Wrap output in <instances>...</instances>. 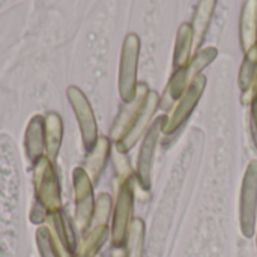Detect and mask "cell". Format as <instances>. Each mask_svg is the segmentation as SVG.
I'll return each instance as SVG.
<instances>
[{"instance_id": "cell-16", "label": "cell", "mask_w": 257, "mask_h": 257, "mask_svg": "<svg viewBox=\"0 0 257 257\" xmlns=\"http://www.w3.org/2000/svg\"><path fill=\"white\" fill-rule=\"evenodd\" d=\"M241 45L247 53L257 44V0H247L241 14Z\"/></svg>"}, {"instance_id": "cell-17", "label": "cell", "mask_w": 257, "mask_h": 257, "mask_svg": "<svg viewBox=\"0 0 257 257\" xmlns=\"http://www.w3.org/2000/svg\"><path fill=\"white\" fill-rule=\"evenodd\" d=\"M108 236H110L108 226L89 227V230L83 235L80 244L77 245L74 257H96Z\"/></svg>"}, {"instance_id": "cell-19", "label": "cell", "mask_w": 257, "mask_h": 257, "mask_svg": "<svg viewBox=\"0 0 257 257\" xmlns=\"http://www.w3.org/2000/svg\"><path fill=\"white\" fill-rule=\"evenodd\" d=\"M191 48H193V27H191V24H182L179 27L178 36H176V44H175L173 65L176 69H181L190 63Z\"/></svg>"}, {"instance_id": "cell-15", "label": "cell", "mask_w": 257, "mask_h": 257, "mask_svg": "<svg viewBox=\"0 0 257 257\" xmlns=\"http://www.w3.org/2000/svg\"><path fill=\"white\" fill-rule=\"evenodd\" d=\"M45 120V155L54 163L63 140V120L59 113L48 111L44 116Z\"/></svg>"}, {"instance_id": "cell-4", "label": "cell", "mask_w": 257, "mask_h": 257, "mask_svg": "<svg viewBox=\"0 0 257 257\" xmlns=\"http://www.w3.org/2000/svg\"><path fill=\"white\" fill-rule=\"evenodd\" d=\"M139 54H140V38L136 33L126 35L119 63V95L122 101L131 102L137 92V69H139Z\"/></svg>"}, {"instance_id": "cell-27", "label": "cell", "mask_w": 257, "mask_h": 257, "mask_svg": "<svg viewBox=\"0 0 257 257\" xmlns=\"http://www.w3.org/2000/svg\"><path fill=\"white\" fill-rule=\"evenodd\" d=\"M254 236H256V248H257V226H256V235H254Z\"/></svg>"}, {"instance_id": "cell-8", "label": "cell", "mask_w": 257, "mask_h": 257, "mask_svg": "<svg viewBox=\"0 0 257 257\" xmlns=\"http://www.w3.org/2000/svg\"><path fill=\"white\" fill-rule=\"evenodd\" d=\"M205 86H206V77L200 74L191 83V86L185 90V93L175 102L173 108L166 116V120L163 125V134L166 136L175 134L188 120V117L191 116L193 110L196 108V105L199 104L202 98Z\"/></svg>"}, {"instance_id": "cell-13", "label": "cell", "mask_w": 257, "mask_h": 257, "mask_svg": "<svg viewBox=\"0 0 257 257\" xmlns=\"http://www.w3.org/2000/svg\"><path fill=\"white\" fill-rule=\"evenodd\" d=\"M24 152L27 160L35 164L39 158L45 155V120L44 116L35 114L30 117L23 140Z\"/></svg>"}, {"instance_id": "cell-5", "label": "cell", "mask_w": 257, "mask_h": 257, "mask_svg": "<svg viewBox=\"0 0 257 257\" xmlns=\"http://www.w3.org/2000/svg\"><path fill=\"white\" fill-rule=\"evenodd\" d=\"M72 190H74V224L83 235L89 230L93 211H95V194L93 182L87 176L83 167H75L72 170Z\"/></svg>"}, {"instance_id": "cell-9", "label": "cell", "mask_w": 257, "mask_h": 257, "mask_svg": "<svg viewBox=\"0 0 257 257\" xmlns=\"http://www.w3.org/2000/svg\"><path fill=\"white\" fill-rule=\"evenodd\" d=\"M166 116L158 117L157 120L152 122L151 128L143 137L140 152H139V160H137V179L140 185L149 191L151 190V181H152V169H154V161H155V151L157 145L160 140V136L163 133V125H164Z\"/></svg>"}, {"instance_id": "cell-18", "label": "cell", "mask_w": 257, "mask_h": 257, "mask_svg": "<svg viewBox=\"0 0 257 257\" xmlns=\"http://www.w3.org/2000/svg\"><path fill=\"white\" fill-rule=\"evenodd\" d=\"M217 0H200L197 8H196V14H194V20H193V47H199L206 35V30L209 27L214 9H215Z\"/></svg>"}, {"instance_id": "cell-12", "label": "cell", "mask_w": 257, "mask_h": 257, "mask_svg": "<svg viewBox=\"0 0 257 257\" xmlns=\"http://www.w3.org/2000/svg\"><path fill=\"white\" fill-rule=\"evenodd\" d=\"M149 92L151 90H149L146 83H139L137 84L136 98L131 102H126L122 107V110L119 111V114H117V117H116V120H114V123L111 126V131H110V140L117 143L126 134V131L130 130V126L136 120L137 114L140 113Z\"/></svg>"}, {"instance_id": "cell-10", "label": "cell", "mask_w": 257, "mask_h": 257, "mask_svg": "<svg viewBox=\"0 0 257 257\" xmlns=\"http://www.w3.org/2000/svg\"><path fill=\"white\" fill-rule=\"evenodd\" d=\"M158 107H160V95L152 90L148 93L140 113L137 114L136 120L126 131V134L116 143V149L119 152H122V154L130 152L137 145V142L148 133V130L151 128V125L154 122L152 119H154Z\"/></svg>"}, {"instance_id": "cell-6", "label": "cell", "mask_w": 257, "mask_h": 257, "mask_svg": "<svg viewBox=\"0 0 257 257\" xmlns=\"http://www.w3.org/2000/svg\"><path fill=\"white\" fill-rule=\"evenodd\" d=\"M239 226L242 235L250 239L256 235L257 226V160H251L245 169L239 197Z\"/></svg>"}, {"instance_id": "cell-1", "label": "cell", "mask_w": 257, "mask_h": 257, "mask_svg": "<svg viewBox=\"0 0 257 257\" xmlns=\"http://www.w3.org/2000/svg\"><path fill=\"white\" fill-rule=\"evenodd\" d=\"M217 57V48L208 47L199 51L187 66L178 69L175 75L170 78L164 95L160 98V105L163 110H172L175 102L185 93V90L191 86V83L200 75V71L205 69L214 59Z\"/></svg>"}, {"instance_id": "cell-26", "label": "cell", "mask_w": 257, "mask_h": 257, "mask_svg": "<svg viewBox=\"0 0 257 257\" xmlns=\"http://www.w3.org/2000/svg\"><path fill=\"white\" fill-rule=\"evenodd\" d=\"M110 257H126L125 247H111Z\"/></svg>"}, {"instance_id": "cell-3", "label": "cell", "mask_w": 257, "mask_h": 257, "mask_svg": "<svg viewBox=\"0 0 257 257\" xmlns=\"http://www.w3.org/2000/svg\"><path fill=\"white\" fill-rule=\"evenodd\" d=\"M134 211V191L130 181H117L116 200L113 208V218L110 227L111 247H125L130 226L133 223Z\"/></svg>"}, {"instance_id": "cell-14", "label": "cell", "mask_w": 257, "mask_h": 257, "mask_svg": "<svg viewBox=\"0 0 257 257\" xmlns=\"http://www.w3.org/2000/svg\"><path fill=\"white\" fill-rule=\"evenodd\" d=\"M110 152H111V140L110 137H105V136H99L95 146L87 152V158H86L83 169L93 184L98 182L105 167V163L110 157Z\"/></svg>"}, {"instance_id": "cell-11", "label": "cell", "mask_w": 257, "mask_h": 257, "mask_svg": "<svg viewBox=\"0 0 257 257\" xmlns=\"http://www.w3.org/2000/svg\"><path fill=\"white\" fill-rule=\"evenodd\" d=\"M51 235L53 244L56 247V250L59 251L60 257H74L75 250H77V244H75V238H74V232L69 229L63 212L57 211V212H51L47 215V220L44 223Z\"/></svg>"}, {"instance_id": "cell-7", "label": "cell", "mask_w": 257, "mask_h": 257, "mask_svg": "<svg viewBox=\"0 0 257 257\" xmlns=\"http://www.w3.org/2000/svg\"><path fill=\"white\" fill-rule=\"evenodd\" d=\"M66 96H68V101L75 114L78 128H80L83 148L86 152H89L95 146V143L99 137L98 136V123H96L93 108H92L87 96L84 95V92L77 86H69L66 89Z\"/></svg>"}, {"instance_id": "cell-24", "label": "cell", "mask_w": 257, "mask_h": 257, "mask_svg": "<svg viewBox=\"0 0 257 257\" xmlns=\"http://www.w3.org/2000/svg\"><path fill=\"white\" fill-rule=\"evenodd\" d=\"M113 164H114V169H116L117 181H131V179H134L137 176L136 172L133 170L128 158H126V154L119 152L116 148L113 151Z\"/></svg>"}, {"instance_id": "cell-2", "label": "cell", "mask_w": 257, "mask_h": 257, "mask_svg": "<svg viewBox=\"0 0 257 257\" xmlns=\"http://www.w3.org/2000/svg\"><path fill=\"white\" fill-rule=\"evenodd\" d=\"M33 190L35 203L41 205L47 214L62 211L60 182L54 163L44 155L33 164Z\"/></svg>"}, {"instance_id": "cell-21", "label": "cell", "mask_w": 257, "mask_h": 257, "mask_svg": "<svg viewBox=\"0 0 257 257\" xmlns=\"http://www.w3.org/2000/svg\"><path fill=\"white\" fill-rule=\"evenodd\" d=\"M257 80V44L253 45L244 57L241 71H239V87L242 90V96H245Z\"/></svg>"}, {"instance_id": "cell-28", "label": "cell", "mask_w": 257, "mask_h": 257, "mask_svg": "<svg viewBox=\"0 0 257 257\" xmlns=\"http://www.w3.org/2000/svg\"><path fill=\"white\" fill-rule=\"evenodd\" d=\"M96 257H104V256H102V254H101V253H99V254H98V256H96Z\"/></svg>"}, {"instance_id": "cell-23", "label": "cell", "mask_w": 257, "mask_h": 257, "mask_svg": "<svg viewBox=\"0 0 257 257\" xmlns=\"http://www.w3.org/2000/svg\"><path fill=\"white\" fill-rule=\"evenodd\" d=\"M35 241H36V247L41 257H60L45 224L38 226L36 233H35Z\"/></svg>"}, {"instance_id": "cell-20", "label": "cell", "mask_w": 257, "mask_h": 257, "mask_svg": "<svg viewBox=\"0 0 257 257\" xmlns=\"http://www.w3.org/2000/svg\"><path fill=\"white\" fill-rule=\"evenodd\" d=\"M145 233L146 227L142 218H134L125 242L126 257H143L145 254Z\"/></svg>"}, {"instance_id": "cell-25", "label": "cell", "mask_w": 257, "mask_h": 257, "mask_svg": "<svg viewBox=\"0 0 257 257\" xmlns=\"http://www.w3.org/2000/svg\"><path fill=\"white\" fill-rule=\"evenodd\" d=\"M242 104L251 105V119H253V126L257 136V80L253 84L251 90L245 96H242Z\"/></svg>"}, {"instance_id": "cell-22", "label": "cell", "mask_w": 257, "mask_h": 257, "mask_svg": "<svg viewBox=\"0 0 257 257\" xmlns=\"http://www.w3.org/2000/svg\"><path fill=\"white\" fill-rule=\"evenodd\" d=\"M113 209V200L108 193H101L96 200H95V211L92 217L90 227H98V226H108V220L111 215Z\"/></svg>"}]
</instances>
